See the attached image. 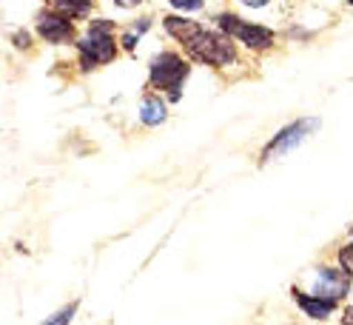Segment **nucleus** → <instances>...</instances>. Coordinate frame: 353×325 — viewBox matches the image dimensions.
I'll return each mask as SVG.
<instances>
[{
  "instance_id": "f257e3e1",
  "label": "nucleus",
  "mask_w": 353,
  "mask_h": 325,
  "mask_svg": "<svg viewBox=\"0 0 353 325\" xmlns=\"http://www.w3.org/2000/svg\"><path fill=\"white\" fill-rule=\"evenodd\" d=\"M163 26L171 37H176L183 43L185 52L196 63H205V66H228V63L236 60V49L231 43V35L211 32V29L196 23V20L176 17V14H168L163 20Z\"/></svg>"
},
{
  "instance_id": "f03ea898",
  "label": "nucleus",
  "mask_w": 353,
  "mask_h": 325,
  "mask_svg": "<svg viewBox=\"0 0 353 325\" xmlns=\"http://www.w3.org/2000/svg\"><path fill=\"white\" fill-rule=\"evenodd\" d=\"M77 52H80V66L88 69H97L103 63H112L117 57V43H114V23L112 20H92L88 23V35L77 43Z\"/></svg>"
},
{
  "instance_id": "7ed1b4c3",
  "label": "nucleus",
  "mask_w": 353,
  "mask_h": 325,
  "mask_svg": "<svg viewBox=\"0 0 353 325\" xmlns=\"http://www.w3.org/2000/svg\"><path fill=\"white\" fill-rule=\"evenodd\" d=\"M188 75H191V66L174 52L157 55L151 60V66H148L151 86L154 89H160V92H168V100H180V89H183V83H185Z\"/></svg>"
},
{
  "instance_id": "20e7f679",
  "label": "nucleus",
  "mask_w": 353,
  "mask_h": 325,
  "mask_svg": "<svg viewBox=\"0 0 353 325\" xmlns=\"http://www.w3.org/2000/svg\"><path fill=\"white\" fill-rule=\"evenodd\" d=\"M216 26L223 29L225 35L236 37L239 43H245L248 49L262 52V49H271V46H274V32H271V29L256 26V23H248V20H242V17H236V14H228V12L219 14V17H216Z\"/></svg>"
},
{
  "instance_id": "39448f33",
  "label": "nucleus",
  "mask_w": 353,
  "mask_h": 325,
  "mask_svg": "<svg viewBox=\"0 0 353 325\" xmlns=\"http://www.w3.org/2000/svg\"><path fill=\"white\" fill-rule=\"evenodd\" d=\"M319 128V120L307 117V120H296L291 126H285L279 135H274V140L265 146L262 151V163H271V160H279L282 155H288V151H294L299 143H305L307 137H311V132H316Z\"/></svg>"
},
{
  "instance_id": "423d86ee",
  "label": "nucleus",
  "mask_w": 353,
  "mask_h": 325,
  "mask_svg": "<svg viewBox=\"0 0 353 325\" xmlns=\"http://www.w3.org/2000/svg\"><path fill=\"white\" fill-rule=\"evenodd\" d=\"M37 32L46 43H54V46H63V43L74 40V23L72 17H65L60 12H40L37 14Z\"/></svg>"
},
{
  "instance_id": "0eeeda50",
  "label": "nucleus",
  "mask_w": 353,
  "mask_h": 325,
  "mask_svg": "<svg viewBox=\"0 0 353 325\" xmlns=\"http://www.w3.org/2000/svg\"><path fill=\"white\" fill-rule=\"evenodd\" d=\"M350 291V274L345 268H319L316 283H314V294L330 302H339L342 297H347Z\"/></svg>"
},
{
  "instance_id": "6e6552de",
  "label": "nucleus",
  "mask_w": 353,
  "mask_h": 325,
  "mask_svg": "<svg viewBox=\"0 0 353 325\" xmlns=\"http://www.w3.org/2000/svg\"><path fill=\"white\" fill-rule=\"evenodd\" d=\"M294 299H296V306L307 314V317H314V319H330V314L336 311V302H330V299H322L316 294H302L294 288Z\"/></svg>"
},
{
  "instance_id": "1a4fd4ad",
  "label": "nucleus",
  "mask_w": 353,
  "mask_h": 325,
  "mask_svg": "<svg viewBox=\"0 0 353 325\" xmlns=\"http://www.w3.org/2000/svg\"><path fill=\"white\" fill-rule=\"evenodd\" d=\"M140 120L145 126H160L165 120V103L157 97V95H148L140 106Z\"/></svg>"
},
{
  "instance_id": "9d476101",
  "label": "nucleus",
  "mask_w": 353,
  "mask_h": 325,
  "mask_svg": "<svg viewBox=\"0 0 353 325\" xmlns=\"http://www.w3.org/2000/svg\"><path fill=\"white\" fill-rule=\"evenodd\" d=\"M92 9V0H54V12L65 17H85Z\"/></svg>"
},
{
  "instance_id": "9b49d317",
  "label": "nucleus",
  "mask_w": 353,
  "mask_h": 325,
  "mask_svg": "<svg viewBox=\"0 0 353 325\" xmlns=\"http://www.w3.org/2000/svg\"><path fill=\"white\" fill-rule=\"evenodd\" d=\"M74 311H77V302H72V306H65V308H60L54 317H49L43 325H69L72 319H74Z\"/></svg>"
},
{
  "instance_id": "f8f14e48",
  "label": "nucleus",
  "mask_w": 353,
  "mask_h": 325,
  "mask_svg": "<svg viewBox=\"0 0 353 325\" xmlns=\"http://www.w3.org/2000/svg\"><path fill=\"white\" fill-rule=\"evenodd\" d=\"M339 266L353 277V243L345 246V248H339Z\"/></svg>"
},
{
  "instance_id": "ddd939ff",
  "label": "nucleus",
  "mask_w": 353,
  "mask_h": 325,
  "mask_svg": "<svg viewBox=\"0 0 353 325\" xmlns=\"http://www.w3.org/2000/svg\"><path fill=\"white\" fill-rule=\"evenodd\" d=\"M168 3H171L174 9H180V12H194V9H200L205 0H168Z\"/></svg>"
},
{
  "instance_id": "4468645a",
  "label": "nucleus",
  "mask_w": 353,
  "mask_h": 325,
  "mask_svg": "<svg viewBox=\"0 0 353 325\" xmlns=\"http://www.w3.org/2000/svg\"><path fill=\"white\" fill-rule=\"evenodd\" d=\"M14 46L17 49H29V35L23 32V35H14Z\"/></svg>"
},
{
  "instance_id": "2eb2a0df",
  "label": "nucleus",
  "mask_w": 353,
  "mask_h": 325,
  "mask_svg": "<svg viewBox=\"0 0 353 325\" xmlns=\"http://www.w3.org/2000/svg\"><path fill=\"white\" fill-rule=\"evenodd\" d=\"M114 3L120 6V9H134V6H140L143 0H114Z\"/></svg>"
},
{
  "instance_id": "dca6fc26",
  "label": "nucleus",
  "mask_w": 353,
  "mask_h": 325,
  "mask_svg": "<svg viewBox=\"0 0 353 325\" xmlns=\"http://www.w3.org/2000/svg\"><path fill=\"white\" fill-rule=\"evenodd\" d=\"M342 325H353V306H347L342 311Z\"/></svg>"
},
{
  "instance_id": "f3484780",
  "label": "nucleus",
  "mask_w": 353,
  "mask_h": 325,
  "mask_svg": "<svg viewBox=\"0 0 353 325\" xmlns=\"http://www.w3.org/2000/svg\"><path fill=\"white\" fill-rule=\"evenodd\" d=\"M245 6H251V9H262V6H268V0H242Z\"/></svg>"
},
{
  "instance_id": "a211bd4d",
  "label": "nucleus",
  "mask_w": 353,
  "mask_h": 325,
  "mask_svg": "<svg viewBox=\"0 0 353 325\" xmlns=\"http://www.w3.org/2000/svg\"><path fill=\"white\" fill-rule=\"evenodd\" d=\"M347 3H350V6H353V0H347Z\"/></svg>"
}]
</instances>
